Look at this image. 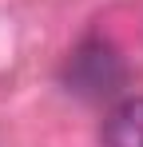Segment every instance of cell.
I'll return each mask as SVG.
<instances>
[{
	"label": "cell",
	"mask_w": 143,
	"mask_h": 147,
	"mask_svg": "<svg viewBox=\"0 0 143 147\" xmlns=\"http://www.w3.org/2000/svg\"><path fill=\"white\" fill-rule=\"evenodd\" d=\"M60 80H64V88L72 96H80V99H111L127 84V64H123V56L115 52L111 40L88 36L68 56Z\"/></svg>",
	"instance_id": "1"
},
{
	"label": "cell",
	"mask_w": 143,
	"mask_h": 147,
	"mask_svg": "<svg viewBox=\"0 0 143 147\" xmlns=\"http://www.w3.org/2000/svg\"><path fill=\"white\" fill-rule=\"evenodd\" d=\"M99 135H103V147H143V96L115 103Z\"/></svg>",
	"instance_id": "2"
}]
</instances>
